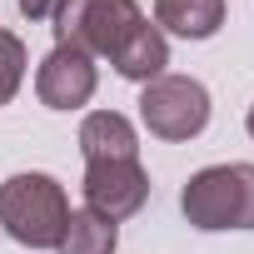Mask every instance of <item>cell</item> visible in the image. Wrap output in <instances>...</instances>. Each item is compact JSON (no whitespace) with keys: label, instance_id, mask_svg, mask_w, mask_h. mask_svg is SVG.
Listing matches in <instances>:
<instances>
[{"label":"cell","instance_id":"obj_1","mask_svg":"<svg viewBox=\"0 0 254 254\" xmlns=\"http://www.w3.org/2000/svg\"><path fill=\"white\" fill-rule=\"evenodd\" d=\"M70 219V199L50 175H10L0 185V224L25 249H55Z\"/></svg>","mask_w":254,"mask_h":254},{"label":"cell","instance_id":"obj_2","mask_svg":"<svg viewBox=\"0 0 254 254\" xmlns=\"http://www.w3.org/2000/svg\"><path fill=\"white\" fill-rule=\"evenodd\" d=\"M180 209L194 229H254V165H209L199 170Z\"/></svg>","mask_w":254,"mask_h":254},{"label":"cell","instance_id":"obj_3","mask_svg":"<svg viewBox=\"0 0 254 254\" xmlns=\"http://www.w3.org/2000/svg\"><path fill=\"white\" fill-rule=\"evenodd\" d=\"M50 20H55V45H75L85 55H110V60L145 25L135 0H60Z\"/></svg>","mask_w":254,"mask_h":254},{"label":"cell","instance_id":"obj_4","mask_svg":"<svg viewBox=\"0 0 254 254\" xmlns=\"http://www.w3.org/2000/svg\"><path fill=\"white\" fill-rule=\"evenodd\" d=\"M140 115H145V130L155 140H175V145L194 140L209 125V90L190 75H160L145 85Z\"/></svg>","mask_w":254,"mask_h":254},{"label":"cell","instance_id":"obj_5","mask_svg":"<svg viewBox=\"0 0 254 254\" xmlns=\"http://www.w3.org/2000/svg\"><path fill=\"white\" fill-rule=\"evenodd\" d=\"M150 199V175L140 170V160H95L85 165V209L120 224L140 214Z\"/></svg>","mask_w":254,"mask_h":254},{"label":"cell","instance_id":"obj_6","mask_svg":"<svg viewBox=\"0 0 254 254\" xmlns=\"http://www.w3.org/2000/svg\"><path fill=\"white\" fill-rule=\"evenodd\" d=\"M35 95H40L45 110H80L95 95V55H85L75 45H55L40 60Z\"/></svg>","mask_w":254,"mask_h":254},{"label":"cell","instance_id":"obj_7","mask_svg":"<svg viewBox=\"0 0 254 254\" xmlns=\"http://www.w3.org/2000/svg\"><path fill=\"white\" fill-rule=\"evenodd\" d=\"M80 150L85 165L95 160H140V140H135V125L125 120L120 110H95L80 125Z\"/></svg>","mask_w":254,"mask_h":254},{"label":"cell","instance_id":"obj_8","mask_svg":"<svg viewBox=\"0 0 254 254\" xmlns=\"http://www.w3.org/2000/svg\"><path fill=\"white\" fill-rule=\"evenodd\" d=\"M110 65H115V75H125V80H140V85L160 80V75H165V65H170V45H165V30L145 20V25H140L130 40H125V50H120Z\"/></svg>","mask_w":254,"mask_h":254},{"label":"cell","instance_id":"obj_9","mask_svg":"<svg viewBox=\"0 0 254 254\" xmlns=\"http://www.w3.org/2000/svg\"><path fill=\"white\" fill-rule=\"evenodd\" d=\"M155 25L185 40H209L224 25V0H155Z\"/></svg>","mask_w":254,"mask_h":254},{"label":"cell","instance_id":"obj_10","mask_svg":"<svg viewBox=\"0 0 254 254\" xmlns=\"http://www.w3.org/2000/svg\"><path fill=\"white\" fill-rule=\"evenodd\" d=\"M115 244H120V234H115V224L110 219H100V214H90V209H70V219H65V234H60V254H115Z\"/></svg>","mask_w":254,"mask_h":254},{"label":"cell","instance_id":"obj_11","mask_svg":"<svg viewBox=\"0 0 254 254\" xmlns=\"http://www.w3.org/2000/svg\"><path fill=\"white\" fill-rule=\"evenodd\" d=\"M20 80H25V45H20V35L0 30V105L15 100Z\"/></svg>","mask_w":254,"mask_h":254},{"label":"cell","instance_id":"obj_12","mask_svg":"<svg viewBox=\"0 0 254 254\" xmlns=\"http://www.w3.org/2000/svg\"><path fill=\"white\" fill-rule=\"evenodd\" d=\"M20 5V15H30V20H50L55 10H60V0H15Z\"/></svg>","mask_w":254,"mask_h":254},{"label":"cell","instance_id":"obj_13","mask_svg":"<svg viewBox=\"0 0 254 254\" xmlns=\"http://www.w3.org/2000/svg\"><path fill=\"white\" fill-rule=\"evenodd\" d=\"M244 130H249V135H254V105H249V115H244Z\"/></svg>","mask_w":254,"mask_h":254}]
</instances>
